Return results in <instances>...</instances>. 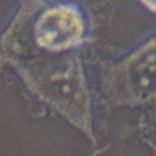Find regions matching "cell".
<instances>
[{
	"label": "cell",
	"instance_id": "2",
	"mask_svg": "<svg viewBox=\"0 0 156 156\" xmlns=\"http://www.w3.org/2000/svg\"><path fill=\"white\" fill-rule=\"evenodd\" d=\"M143 6H145L148 9L156 12V0H140Z\"/></svg>",
	"mask_w": 156,
	"mask_h": 156
},
{
	"label": "cell",
	"instance_id": "1",
	"mask_svg": "<svg viewBox=\"0 0 156 156\" xmlns=\"http://www.w3.org/2000/svg\"><path fill=\"white\" fill-rule=\"evenodd\" d=\"M84 32V20L76 8L60 4L45 10L35 25L38 42L48 49L62 50L76 44Z\"/></svg>",
	"mask_w": 156,
	"mask_h": 156
}]
</instances>
